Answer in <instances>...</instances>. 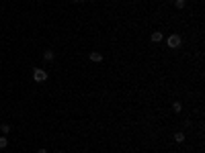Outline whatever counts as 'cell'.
<instances>
[{"label": "cell", "instance_id": "8992f818", "mask_svg": "<svg viewBox=\"0 0 205 153\" xmlns=\"http://www.w3.org/2000/svg\"><path fill=\"white\" fill-rule=\"evenodd\" d=\"M0 131H2L4 135H8V133H10V125H6V123H4V125H0Z\"/></svg>", "mask_w": 205, "mask_h": 153}, {"label": "cell", "instance_id": "52a82bcc", "mask_svg": "<svg viewBox=\"0 0 205 153\" xmlns=\"http://www.w3.org/2000/svg\"><path fill=\"white\" fill-rule=\"evenodd\" d=\"M174 141H176V143H183V141H185V135H183V133H174Z\"/></svg>", "mask_w": 205, "mask_h": 153}, {"label": "cell", "instance_id": "4fadbf2b", "mask_svg": "<svg viewBox=\"0 0 205 153\" xmlns=\"http://www.w3.org/2000/svg\"><path fill=\"white\" fill-rule=\"evenodd\" d=\"M60 153H64V151H60Z\"/></svg>", "mask_w": 205, "mask_h": 153}, {"label": "cell", "instance_id": "5b68a950", "mask_svg": "<svg viewBox=\"0 0 205 153\" xmlns=\"http://www.w3.org/2000/svg\"><path fill=\"white\" fill-rule=\"evenodd\" d=\"M162 39H164V37H162L160 31H154V33H152V41H154V43H158V41H162Z\"/></svg>", "mask_w": 205, "mask_h": 153}, {"label": "cell", "instance_id": "8fae6325", "mask_svg": "<svg viewBox=\"0 0 205 153\" xmlns=\"http://www.w3.org/2000/svg\"><path fill=\"white\" fill-rule=\"evenodd\" d=\"M37 153H47V149H39V151H37Z\"/></svg>", "mask_w": 205, "mask_h": 153}, {"label": "cell", "instance_id": "3957f363", "mask_svg": "<svg viewBox=\"0 0 205 153\" xmlns=\"http://www.w3.org/2000/svg\"><path fill=\"white\" fill-rule=\"evenodd\" d=\"M88 59H90V61H94V63H98V61H102V55L98 53V51H93V53L88 55Z\"/></svg>", "mask_w": 205, "mask_h": 153}, {"label": "cell", "instance_id": "30bf717a", "mask_svg": "<svg viewBox=\"0 0 205 153\" xmlns=\"http://www.w3.org/2000/svg\"><path fill=\"white\" fill-rule=\"evenodd\" d=\"M6 145H8V139H6V137H0V149H4Z\"/></svg>", "mask_w": 205, "mask_h": 153}, {"label": "cell", "instance_id": "9c48e42d", "mask_svg": "<svg viewBox=\"0 0 205 153\" xmlns=\"http://www.w3.org/2000/svg\"><path fill=\"white\" fill-rule=\"evenodd\" d=\"M185 4H187L185 0H174V6H176V8H185Z\"/></svg>", "mask_w": 205, "mask_h": 153}, {"label": "cell", "instance_id": "7c38bea8", "mask_svg": "<svg viewBox=\"0 0 205 153\" xmlns=\"http://www.w3.org/2000/svg\"><path fill=\"white\" fill-rule=\"evenodd\" d=\"M74 2H82V0H74Z\"/></svg>", "mask_w": 205, "mask_h": 153}, {"label": "cell", "instance_id": "6da1fadb", "mask_svg": "<svg viewBox=\"0 0 205 153\" xmlns=\"http://www.w3.org/2000/svg\"><path fill=\"white\" fill-rule=\"evenodd\" d=\"M33 80L35 82H45L47 80V74H45V69H33Z\"/></svg>", "mask_w": 205, "mask_h": 153}, {"label": "cell", "instance_id": "ba28073f", "mask_svg": "<svg viewBox=\"0 0 205 153\" xmlns=\"http://www.w3.org/2000/svg\"><path fill=\"white\" fill-rule=\"evenodd\" d=\"M172 110H174V112H181V110H183V104L181 102H174V104H172Z\"/></svg>", "mask_w": 205, "mask_h": 153}, {"label": "cell", "instance_id": "277c9868", "mask_svg": "<svg viewBox=\"0 0 205 153\" xmlns=\"http://www.w3.org/2000/svg\"><path fill=\"white\" fill-rule=\"evenodd\" d=\"M54 57H55V53H54L51 49H45V51H43V59H45V61H54Z\"/></svg>", "mask_w": 205, "mask_h": 153}, {"label": "cell", "instance_id": "7a4b0ae2", "mask_svg": "<svg viewBox=\"0 0 205 153\" xmlns=\"http://www.w3.org/2000/svg\"><path fill=\"white\" fill-rule=\"evenodd\" d=\"M168 47L179 49V47H181V37H179V35H170V37H168Z\"/></svg>", "mask_w": 205, "mask_h": 153}]
</instances>
